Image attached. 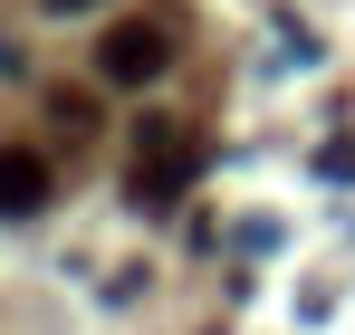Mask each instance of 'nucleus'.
Masks as SVG:
<instances>
[{"label":"nucleus","instance_id":"obj_1","mask_svg":"<svg viewBox=\"0 0 355 335\" xmlns=\"http://www.w3.org/2000/svg\"><path fill=\"white\" fill-rule=\"evenodd\" d=\"M164 67H173V39H164L154 19H116V29L96 39V77H106V87H164Z\"/></svg>","mask_w":355,"mask_h":335},{"label":"nucleus","instance_id":"obj_2","mask_svg":"<svg viewBox=\"0 0 355 335\" xmlns=\"http://www.w3.org/2000/svg\"><path fill=\"white\" fill-rule=\"evenodd\" d=\"M49 154H29V144H0V221H29V211H49Z\"/></svg>","mask_w":355,"mask_h":335},{"label":"nucleus","instance_id":"obj_5","mask_svg":"<svg viewBox=\"0 0 355 335\" xmlns=\"http://www.w3.org/2000/svg\"><path fill=\"white\" fill-rule=\"evenodd\" d=\"M49 10H58V19H77V10H106V0H49Z\"/></svg>","mask_w":355,"mask_h":335},{"label":"nucleus","instance_id":"obj_4","mask_svg":"<svg viewBox=\"0 0 355 335\" xmlns=\"http://www.w3.org/2000/svg\"><path fill=\"white\" fill-rule=\"evenodd\" d=\"M0 77H19V39L10 29H0Z\"/></svg>","mask_w":355,"mask_h":335},{"label":"nucleus","instance_id":"obj_3","mask_svg":"<svg viewBox=\"0 0 355 335\" xmlns=\"http://www.w3.org/2000/svg\"><path fill=\"white\" fill-rule=\"evenodd\" d=\"M317 172H327V182H355V144H327V154H317Z\"/></svg>","mask_w":355,"mask_h":335}]
</instances>
